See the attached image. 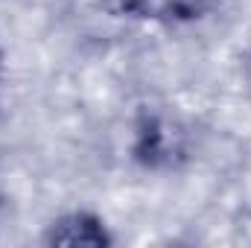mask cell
I'll list each match as a JSON object with an SVG mask.
<instances>
[{"mask_svg":"<svg viewBox=\"0 0 251 248\" xmlns=\"http://www.w3.org/2000/svg\"><path fill=\"white\" fill-rule=\"evenodd\" d=\"M41 243L50 248H111L114 246V234L108 231L105 219L94 210H85V207H76V210H67L62 216H56L47 228H44V237Z\"/></svg>","mask_w":251,"mask_h":248,"instance_id":"cell-1","label":"cell"},{"mask_svg":"<svg viewBox=\"0 0 251 248\" xmlns=\"http://www.w3.org/2000/svg\"><path fill=\"white\" fill-rule=\"evenodd\" d=\"M196 3H201V0H196Z\"/></svg>","mask_w":251,"mask_h":248,"instance_id":"cell-4","label":"cell"},{"mask_svg":"<svg viewBox=\"0 0 251 248\" xmlns=\"http://www.w3.org/2000/svg\"><path fill=\"white\" fill-rule=\"evenodd\" d=\"M176 149V140H173V131L167 128V123H161L158 117H149L146 123L140 125L137 131V143H134V158L143 164V167H161L173 158Z\"/></svg>","mask_w":251,"mask_h":248,"instance_id":"cell-2","label":"cell"},{"mask_svg":"<svg viewBox=\"0 0 251 248\" xmlns=\"http://www.w3.org/2000/svg\"><path fill=\"white\" fill-rule=\"evenodd\" d=\"M0 99H3V50H0Z\"/></svg>","mask_w":251,"mask_h":248,"instance_id":"cell-3","label":"cell"}]
</instances>
